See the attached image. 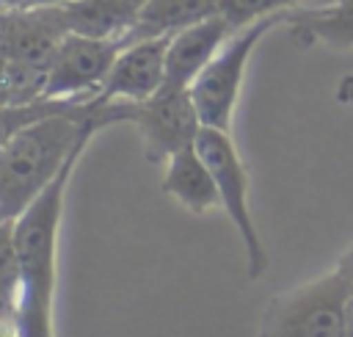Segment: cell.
<instances>
[{"mask_svg": "<svg viewBox=\"0 0 353 337\" xmlns=\"http://www.w3.org/2000/svg\"><path fill=\"white\" fill-rule=\"evenodd\" d=\"M259 337H350L345 282L336 268L273 296L259 320Z\"/></svg>", "mask_w": 353, "mask_h": 337, "instance_id": "3957f363", "label": "cell"}, {"mask_svg": "<svg viewBox=\"0 0 353 337\" xmlns=\"http://www.w3.org/2000/svg\"><path fill=\"white\" fill-rule=\"evenodd\" d=\"M345 282V301H347V329H350V337H353V246L336 260L334 265Z\"/></svg>", "mask_w": 353, "mask_h": 337, "instance_id": "e0dca14e", "label": "cell"}, {"mask_svg": "<svg viewBox=\"0 0 353 337\" xmlns=\"http://www.w3.org/2000/svg\"><path fill=\"white\" fill-rule=\"evenodd\" d=\"M212 14H218V0H146L135 25L124 36V44L135 39L171 36Z\"/></svg>", "mask_w": 353, "mask_h": 337, "instance_id": "5bb4252c", "label": "cell"}, {"mask_svg": "<svg viewBox=\"0 0 353 337\" xmlns=\"http://www.w3.org/2000/svg\"><path fill=\"white\" fill-rule=\"evenodd\" d=\"M19 257L14 246V218L0 221V315H19Z\"/></svg>", "mask_w": 353, "mask_h": 337, "instance_id": "9a60e30c", "label": "cell"}, {"mask_svg": "<svg viewBox=\"0 0 353 337\" xmlns=\"http://www.w3.org/2000/svg\"><path fill=\"white\" fill-rule=\"evenodd\" d=\"M0 221H3V218H0Z\"/></svg>", "mask_w": 353, "mask_h": 337, "instance_id": "ffe728a7", "label": "cell"}, {"mask_svg": "<svg viewBox=\"0 0 353 337\" xmlns=\"http://www.w3.org/2000/svg\"><path fill=\"white\" fill-rule=\"evenodd\" d=\"M88 144L74 149L55 180L14 218V246L19 257V326L22 337H55V257L63 221L66 188Z\"/></svg>", "mask_w": 353, "mask_h": 337, "instance_id": "7a4b0ae2", "label": "cell"}, {"mask_svg": "<svg viewBox=\"0 0 353 337\" xmlns=\"http://www.w3.org/2000/svg\"><path fill=\"white\" fill-rule=\"evenodd\" d=\"M279 22H284V14L262 17L237 28L223 41V47L210 58V64L196 75V80L190 83V97L204 127H218V130L232 127V116L245 80V66L262 36L270 33V28H276Z\"/></svg>", "mask_w": 353, "mask_h": 337, "instance_id": "277c9868", "label": "cell"}, {"mask_svg": "<svg viewBox=\"0 0 353 337\" xmlns=\"http://www.w3.org/2000/svg\"><path fill=\"white\" fill-rule=\"evenodd\" d=\"M124 122L132 124L149 163H165L174 152L196 144L201 130L190 88L163 86L143 102H124Z\"/></svg>", "mask_w": 353, "mask_h": 337, "instance_id": "8992f818", "label": "cell"}, {"mask_svg": "<svg viewBox=\"0 0 353 337\" xmlns=\"http://www.w3.org/2000/svg\"><path fill=\"white\" fill-rule=\"evenodd\" d=\"M143 6L146 0H66L61 11L72 33L124 41Z\"/></svg>", "mask_w": 353, "mask_h": 337, "instance_id": "4fadbf2b", "label": "cell"}, {"mask_svg": "<svg viewBox=\"0 0 353 337\" xmlns=\"http://www.w3.org/2000/svg\"><path fill=\"white\" fill-rule=\"evenodd\" d=\"M306 3H314V0H218V14L237 30L254 19L287 14L290 8H298Z\"/></svg>", "mask_w": 353, "mask_h": 337, "instance_id": "2e32d148", "label": "cell"}, {"mask_svg": "<svg viewBox=\"0 0 353 337\" xmlns=\"http://www.w3.org/2000/svg\"><path fill=\"white\" fill-rule=\"evenodd\" d=\"M290 33L301 44H325L334 50L353 47V0H314L284 14Z\"/></svg>", "mask_w": 353, "mask_h": 337, "instance_id": "7c38bea8", "label": "cell"}, {"mask_svg": "<svg viewBox=\"0 0 353 337\" xmlns=\"http://www.w3.org/2000/svg\"><path fill=\"white\" fill-rule=\"evenodd\" d=\"M0 337H22L19 315H0Z\"/></svg>", "mask_w": 353, "mask_h": 337, "instance_id": "ac0fdd59", "label": "cell"}, {"mask_svg": "<svg viewBox=\"0 0 353 337\" xmlns=\"http://www.w3.org/2000/svg\"><path fill=\"white\" fill-rule=\"evenodd\" d=\"M234 33V28L221 17L212 14L201 22H193L168 36L165 50V83L171 88H190L196 75L210 64V58L223 47V41Z\"/></svg>", "mask_w": 353, "mask_h": 337, "instance_id": "30bf717a", "label": "cell"}, {"mask_svg": "<svg viewBox=\"0 0 353 337\" xmlns=\"http://www.w3.org/2000/svg\"><path fill=\"white\" fill-rule=\"evenodd\" d=\"M108 124V102L91 97L14 133L0 149V218H17L55 180L74 149Z\"/></svg>", "mask_w": 353, "mask_h": 337, "instance_id": "6da1fadb", "label": "cell"}, {"mask_svg": "<svg viewBox=\"0 0 353 337\" xmlns=\"http://www.w3.org/2000/svg\"><path fill=\"white\" fill-rule=\"evenodd\" d=\"M196 149L201 155V160L207 163L210 174L215 177L218 193H221V207L226 210V215L232 218V224L240 232L243 249H245V273L248 279H259L268 271V251L259 240L254 215H251V204H248V171L245 163L229 135V130H218V127H204L196 135Z\"/></svg>", "mask_w": 353, "mask_h": 337, "instance_id": "5b68a950", "label": "cell"}, {"mask_svg": "<svg viewBox=\"0 0 353 337\" xmlns=\"http://www.w3.org/2000/svg\"><path fill=\"white\" fill-rule=\"evenodd\" d=\"M165 50L168 36L127 41L119 50L99 97L113 102H143L157 94L165 83Z\"/></svg>", "mask_w": 353, "mask_h": 337, "instance_id": "9c48e42d", "label": "cell"}, {"mask_svg": "<svg viewBox=\"0 0 353 337\" xmlns=\"http://www.w3.org/2000/svg\"><path fill=\"white\" fill-rule=\"evenodd\" d=\"M124 47L121 39H99L85 33H66L47 66V99H91L99 97L110 66Z\"/></svg>", "mask_w": 353, "mask_h": 337, "instance_id": "52a82bcc", "label": "cell"}, {"mask_svg": "<svg viewBox=\"0 0 353 337\" xmlns=\"http://www.w3.org/2000/svg\"><path fill=\"white\" fill-rule=\"evenodd\" d=\"M66 33L61 3L0 8V58L6 61L47 69Z\"/></svg>", "mask_w": 353, "mask_h": 337, "instance_id": "ba28073f", "label": "cell"}, {"mask_svg": "<svg viewBox=\"0 0 353 337\" xmlns=\"http://www.w3.org/2000/svg\"><path fill=\"white\" fill-rule=\"evenodd\" d=\"M66 0H0V8H14V6H55Z\"/></svg>", "mask_w": 353, "mask_h": 337, "instance_id": "d6986e66", "label": "cell"}, {"mask_svg": "<svg viewBox=\"0 0 353 337\" xmlns=\"http://www.w3.org/2000/svg\"><path fill=\"white\" fill-rule=\"evenodd\" d=\"M163 191L176 204H182L188 213H196V215H207L221 207V193H218L215 177L210 174L207 163L201 160L196 144L174 152L165 160Z\"/></svg>", "mask_w": 353, "mask_h": 337, "instance_id": "8fae6325", "label": "cell"}]
</instances>
